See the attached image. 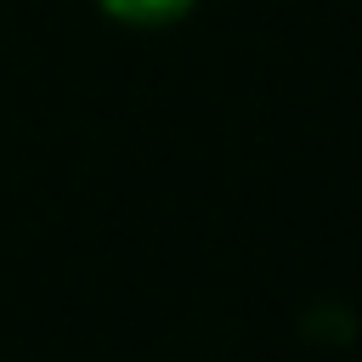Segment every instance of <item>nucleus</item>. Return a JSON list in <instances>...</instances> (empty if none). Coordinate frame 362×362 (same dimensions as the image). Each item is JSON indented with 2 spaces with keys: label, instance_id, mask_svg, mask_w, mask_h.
<instances>
[{
  "label": "nucleus",
  "instance_id": "nucleus-1",
  "mask_svg": "<svg viewBox=\"0 0 362 362\" xmlns=\"http://www.w3.org/2000/svg\"><path fill=\"white\" fill-rule=\"evenodd\" d=\"M102 6L124 23H170V17L192 11V0H102Z\"/></svg>",
  "mask_w": 362,
  "mask_h": 362
}]
</instances>
